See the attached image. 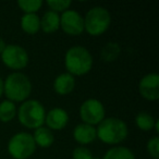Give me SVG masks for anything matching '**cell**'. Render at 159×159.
Returning <instances> with one entry per match:
<instances>
[{"mask_svg":"<svg viewBox=\"0 0 159 159\" xmlns=\"http://www.w3.org/2000/svg\"><path fill=\"white\" fill-rule=\"evenodd\" d=\"M83 18H84V31H86V33L94 37L106 33L111 24L110 12L102 6L91 8Z\"/></svg>","mask_w":159,"mask_h":159,"instance_id":"obj_5","label":"cell"},{"mask_svg":"<svg viewBox=\"0 0 159 159\" xmlns=\"http://www.w3.org/2000/svg\"><path fill=\"white\" fill-rule=\"evenodd\" d=\"M80 118L83 123L98 125L106 118V109L102 102L96 98H89L80 107Z\"/></svg>","mask_w":159,"mask_h":159,"instance_id":"obj_8","label":"cell"},{"mask_svg":"<svg viewBox=\"0 0 159 159\" xmlns=\"http://www.w3.org/2000/svg\"><path fill=\"white\" fill-rule=\"evenodd\" d=\"M94 59L87 48L83 46H73L64 55V66L68 73L73 76H82L92 70Z\"/></svg>","mask_w":159,"mask_h":159,"instance_id":"obj_2","label":"cell"},{"mask_svg":"<svg viewBox=\"0 0 159 159\" xmlns=\"http://www.w3.org/2000/svg\"><path fill=\"white\" fill-rule=\"evenodd\" d=\"M16 5L24 13H36L42 9L44 2L42 0H19Z\"/></svg>","mask_w":159,"mask_h":159,"instance_id":"obj_21","label":"cell"},{"mask_svg":"<svg viewBox=\"0 0 159 159\" xmlns=\"http://www.w3.org/2000/svg\"><path fill=\"white\" fill-rule=\"evenodd\" d=\"M32 82L22 72H12L3 80V95L12 102H23L32 93Z\"/></svg>","mask_w":159,"mask_h":159,"instance_id":"obj_1","label":"cell"},{"mask_svg":"<svg viewBox=\"0 0 159 159\" xmlns=\"http://www.w3.org/2000/svg\"><path fill=\"white\" fill-rule=\"evenodd\" d=\"M146 150L152 159H159V137L152 136L146 144Z\"/></svg>","mask_w":159,"mask_h":159,"instance_id":"obj_23","label":"cell"},{"mask_svg":"<svg viewBox=\"0 0 159 159\" xmlns=\"http://www.w3.org/2000/svg\"><path fill=\"white\" fill-rule=\"evenodd\" d=\"M3 95V80L0 76V98Z\"/></svg>","mask_w":159,"mask_h":159,"instance_id":"obj_26","label":"cell"},{"mask_svg":"<svg viewBox=\"0 0 159 159\" xmlns=\"http://www.w3.org/2000/svg\"><path fill=\"white\" fill-rule=\"evenodd\" d=\"M19 122L23 126L31 130H36L45 124L46 109L37 99H27L21 102L16 111Z\"/></svg>","mask_w":159,"mask_h":159,"instance_id":"obj_4","label":"cell"},{"mask_svg":"<svg viewBox=\"0 0 159 159\" xmlns=\"http://www.w3.org/2000/svg\"><path fill=\"white\" fill-rule=\"evenodd\" d=\"M69 123V113L60 107H55L46 112L45 124L46 128L51 131H60L64 129Z\"/></svg>","mask_w":159,"mask_h":159,"instance_id":"obj_11","label":"cell"},{"mask_svg":"<svg viewBox=\"0 0 159 159\" xmlns=\"http://www.w3.org/2000/svg\"><path fill=\"white\" fill-rule=\"evenodd\" d=\"M60 29V16L51 10L46 11L40 18V30L46 34H51Z\"/></svg>","mask_w":159,"mask_h":159,"instance_id":"obj_14","label":"cell"},{"mask_svg":"<svg viewBox=\"0 0 159 159\" xmlns=\"http://www.w3.org/2000/svg\"><path fill=\"white\" fill-rule=\"evenodd\" d=\"M6 46H7V44H6L5 39H3V38L0 37V55L2 53V51H3V50H5Z\"/></svg>","mask_w":159,"mask_h":159,"instance_id":"obj_25","label":"cell"},{"mask_svg":"<svg viewBox=\"0 0 159 159\" xmlns=\"http://www.w3.org/2000/svg\"><path fill=\"white\" fill-rule=\"evenodd\" d=\"M93 159H100V158H93Z\"/></svg>","mask_w":159,"mask_h":159,"instance_id":"obj_28","label":"cell"},{"mask_svg":"<svg viewBox=\"0 0 159 159\" xmlns=\"http://www.w3.org/2000/svg\"><path fill=\"white\" fill-rule=\"evenodd\" d=\"M75 87V79L70 73L64 72L59 74L53 81V91L60 96L69 95Z\"/></svg>","mask_w":159,"mask_h":159,"instance_id":"obj_13","label":"cell"},{"mask_svg":"<svg viewBox=\"0 0 159 159\" xmlns=\"http://www.w3.org/2000/svg\"><path fill=\"white\" fill-rule=\"evenodd\" d=\"M121 53V46L116 42H108L100 50V58L104 62L111 63L116 61Z\"/></svg>","mask_w":159,"mask_h":159,"instance_id":"obj_17","label":"cell"},{"mask_svg":"<svg viewBox=\"0 0 159 159\" xmlns=\"http://www.w3.org/2000/svg\"><path fill=\"white\" fill-rule=\"evenodd\" d=\"M93 154L86 146H77L72 152V159H93Z\"/></svg>","mask_w":159,"mask_h":159,"instance_id":"obj_24","label":"cell"},{"mask_svg":"<svg viewBox=\"0 0 159 159\" xmlns=\"http://www.w3.org/2000/svg\"><path fill=\"white\" fill-rule=\"evenodd\" d=\"M155 132L156 133H159V120H156V123H155Z\"/></svg>","mask_w":159,"mask_h":159,"instance_id":"obj_27","label":"cell"},{"mask_svg":"<svg viewBox=\"0 0 159 159\" xmlns=\"http://www.w3.org/2000/svg\"><path fill=\"white\" fill-rule=\"evenodd\" d=\"M0 57L2 63L7 68L14 70V72H20V70L25 69L30 61L26 49L16 44L7 45Z\"/></svg>","mask_w":159,"mask_h":159,"instance_id":"obj_7","label":"cell"},{"mask_svg":"<svg viewBox=\"0 0 159 159\" xmlns=\"http://www.w3.org/2000/svg\"><path fill=\"white\" fill-rule=\"evenodd\" d=\"M102 159H135V155L125 146H113L105 152Z\"/></svg>","mask_w":159,"mask_h":159,"instance_id":"obj_18","label":"cell"},{"mask_svg":"<svg viewBox=\"0 0 159 159\" xmlns=\"http://www.w3.org/2000/svg\"><path fill=\"white\" fill-rule=\"evenodd\" d=\"M16 106L14 102L5 99L0 102V121L3 123H8L13 120L16 116Z\"/></svg>","mask_w":159,"mask_h":159,"instance_id":"obj_19","label":"cell"},{"mask_svg":"<svg viewBox=\"0 0 159 159\" xmlns=\"http://www.w3.org/2000/svg\"><path fill=\"white\" fill-rule=\"evenodd\" d=\"M73 139L80 146H85L97 139L96 128L86 123H79L73 130Z\"/></svg>","mask_w":159,"mask_h":159,"instance_id":"obj_12","label":"cell"},{"mask_svg":"<svg viewBox=\"0 0 159 159\" xmlns=\"http://www.w3.org/2000/svg\"><path fill=\"white\" fill-rule=\"evenodd\" d=\"M21 29L29 35H35L40 30V18L37 13H24L20 21Z\"/></svg>","mask_w":159,"mask_h":159,"instance_id":"obj_15","label":"cell"},{"mask_svg":"<svg viewBox=\"0 0 159 159\" xmlns=\"http://www.w3.org/2000/svg\"><path fill=\"white\" fill-rule=\"evenodd\" d=\"M33 139L35 142L36 146H39L42 148H48L55 142V135L52 131L49 130L46 126H40V128L34 130V133L32 134Z\"/></svg>","mask_w":159,"mask_h":159,"instance_id":"obj_16","label":"cell"},{"mask_svg":"<svg viewBox=\"0 0 159 159\" xmlns=\"http://www.w3.org/2000/svg\"><path fill=\"white\" fill-rule=\"evenodd\" d=\"M36 144L29 132L16 133L9 139L7 149L13 159H29L36 150Z\"/></svg>","mask_w":159,"mask_h":159,"instance_id":"obj_6","label":"cell"},{"mask_svg":"<svg viewBox=\"0 0 159 159\" xmlns=\"http://www.w3.org/2000/svg\"><path fill=\"white\" fill-rule=\"evenodd\" d=\"M139 93L144 99L156 102L159 98V75L157 73H148L139 82Z\"/></svg>","mask_w":159,"mask_h":159,"instance_id":"obj_10","label":"cell"},{"mask_svg":"<svg viewBox=\"0 0 159 159\" xmlns=\"http://www.w3.org/2000/svg\"><path fill=\"white\" fill-rule=\"evenodd\" d=\"M97 139L107 145H118L125 141L129 135L128 124L115 117L105 118L96 129Z\"/></svg>","mask_w":159,"mask_h":159,"instance_id":"obj_3","label":"cell"},{"mask_svg":"<svg viewBox=\"0 0 159 159\" xmlns=\"http://www.w3.org/2000/svg\"><path fill=\"white\" fill-rule=\"evenodd\" d=\"M155 123H156V119L146 111H141L135 117V124L139 130L144 131V132L152 130Z\"/></svg>","mask_w":159,"mask_h":159,"instance_id":"obj_20","label":"cell"},{"mask_svg":"<svg viewBox=\"0 0 159 159\" xmlns=\"http://www.w3.org/2000/svg\"><path fill=\"white\" fill-rule=\"evenodd\" d=\"M60 29L66 35H81L84 32V18L76 10H66L60 16Z\"/></svg>","mask_w":159,"mask_h":159,"instance_id":"obj_9","label":"cell"},{"mask_svg":"<svg viewBox=\"0 0 159 159\" xmlns=\"http://www.w3.org/2000/svg\"><path fill=\"white\" fill-rule=\"evenodd\" d=\"M47 6L51 11L62 13V12L70 9V7L72 6V1H70V0H48Z\"/></svg>","mask_w":159,"mask_h":159,"instance_id":"obj_22","label":"cell"}]
</instances>
